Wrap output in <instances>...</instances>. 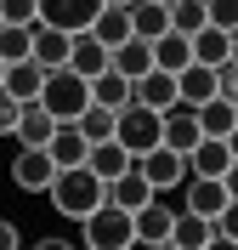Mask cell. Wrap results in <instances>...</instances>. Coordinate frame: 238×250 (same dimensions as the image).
<instances>
[{"label": "cell", "instance_id": "cell-30", "mask_svg": "<svg viewBox=\"0 0 238 250\" xmlns=\"http://www.w3.org/2000/svg\"><path fill=\"white\" fill-rule=\"evenodd\" d=\"M29 40H34V23H0V62L29 57Z\"/></svg>", "mask_w": 238, "mask_h": 250}, {"label": "cell", "instance_id": "cell-4", "mask_svg": "<svg viewBox=\"0 0 238 250\" xmlns=\"http://www.w3.org/2000/svg\"><path fill=\"white\" fill-rule=\"evenodd\" d=\"M113 142H119L130 159L147 154V148L159 142V108H147V103H125V108H113Z\"/></svg>", "mask_w": 238, "mask_h": 250}, {"label": "cell", "instance_id": "cell-29", "mask_svg": "<svg viewBox=\"0 0 238 250\" xmlns=\"http://www.w3.org/2000/svg\"><path fill=\"white\" fill-rule=\"evenodd\" d=\"M74 125H79V137H85V142H102V137H113V108H102V103H85Z\"/></svg>", "mask_w": 238, "mask_h": 250}, {"label": "cell", "instance_id": "cell-1", "mask_svg": "<svg viewBox=\"0 0 238 250\" xmlns=\"http://www.w3.org/2000/svg\"><path fill=\"white\" fill-rule=\"evenodd\" d=\"M46 193H51V210H57V216L85 222L96 205L108 199V182H102L91 165H63V171L51 176V188H46Z\"/></svg>", "mask_w": 238, "mask_h": 250}, {"label": "cell", "instance_id": "cell-24", "mask_svg": "<svg viewBox=\"0 0 238 250\" xmlns=\"http://www.w3.org/2000/svg\"><path fill=\"white\" fill-rule=\"evenodd\" d=\"M85 165H91V171L102 176V182H113V176H119V171L130 165V154H125V148H119L113 137H102V142H91V154H85Z\"/></svg>", "mask_w": 238, "mask_h": 250}, {"label": "cell", "instance_id": "cell-31", "mask_svg": "<svg viewBox=\"0 0 238 250\" xmlns=\"http://www.w3.org/2000/svg\"><path fill=\"white\" fill-rule=\"evenodd\" d=\"M204 23H216V29H238V0H204Z\"/></svg>", "mask_w": 238, "mask_h": 250}, {"label": "cell", "instance_id": "cell-2", "mask_svg": "<svg viewBox=\"0 0 238 250\" xmlns=\"http://www.w3.org/2000/svg\"><path fill=\"white\" fill-rule=\"evenodd\" d=\"M40 103H46V114L57 125H68V120H79V108L91 103V80L85 74H74V68H46V85H40Z\"/></svg>", "mask_w": 238, "mask_h": 250}, {"label": "cell", "instance_id": "cell-18", "mask_svg": "<svg viewBox=\"0 0 238 250\" xmlns=\"http://www.w3.org/2000/svg\"><path fill=\"white\" fill-rule=\"evenodd\" d=\"M0 85H6L17 103H34V97H40V85H46V68H40L34 57H17V62H6Z\"/></svg>", "mask_w": 238, "mask_h": 250}, {"label": "cell", "instance_id": "cell-15", "mask_svg": "<svg viewBox=\"0 0 238 250\" xmlns=\"http://www.w3.org/2000/svg\"><path fill=\"white\" fill-rule=\"evenodd\" d=\"M68 68H74V74H102V68H108V46H102V40H96L91 29H79V34H68Z\"/></svg>", "mask_w": 238, "mask_h": 250}, {"label": "cell", "instance_id": "cell-12", "mask_svg": "<svg viewBox=\"0 0 238 250\" xmlns=\"http://www.w3.org/2000/svg\"><path fill=\"white\" fill-rule=\"evenodd\" d=\"M130 103L170 108V103H176V74H170V68H142V74L130 80Z\"/></svg>", "mask_w": 238, "mask_h": 250}, {"label": "cell", "instance_id": "cell-14", "mask_svg": "<svg viewBox=\"0 0 238 250\" xmlns=\"http://www.w3.org/2000/svg\"><path fill=\"white\" fill-rule=\"evenodd\" d=\"M210 97H216V68H210V62H182V68H176V103H193V108H199Z\"/></svg>", "mask_w": 238, "mask_h": 250}, {"label": "cell", "instance_id": "cell-13", "mask_svg": "<svg viewBox=\"0 0 238 250\" xmlns=\"http://www.w3.org/2000/svg\"><path fill=\"white\" fill-rule=\"evenodd\" d=\"M170 222H176V210H170V205H159V199H147L142 210H130L136 245H170Z\"/></svg>", "mask_w": 238, "mask_h": 250}, {"label": "cell", "instance_id": "cell-11", "mask_svg": "<svg viewBox=\"0 0 238 250\" xmlns=\"http://www.w3.org/2000/svg\"><path fill=\"white\" fill-rule=\"evenodd\" d=\"M187 51H193V62H227V57H238V34L233 29H216V23H204V29H193L187 34Z\"/></svg>", "mask_w": 238, "mask_h": 250}, {"label": "cell", "instance_id": "cell-21", "mask_svg": "<svg viewBox=\"0 0 238 250\" xmlns=\"http://www.w3.org/2000/svg\"><path fill=\"white\" fill-rule=\"evenodd\" d=\"M199 131H204V137H233L238 131V103L233 97H210V103H199Z\"/></svg>", "mask_w": 238, "mask_h": 250}, {"label": "cell", "instance_id": "cell-28", "mask_svg": "<svg viewBox=\"0 0 238 250\" xmlns=\"http://www.w3.org/2000/svg\"><path fill=\"white\" fill-rule=\"evenodd\" d=\"M165 23H170L176 34L204 29V0H165Z\"/></svg>", "mask_w": 238, "mask_h": 250}, {"label": "cell", "instance_id": "cell-22", "mask_svg": "<svg viewBox=\"0 0 238 250\" xmlns=\"http://www.w3.org/2000/svg\"><path fill=\"white\" fill-rule=\"evenodd\" d=\"M29 57L40 62V68H63V62H68V34H63V29H51V23H34Z\"/></svg>", "mask_w": 238, "mask_h": 250}, {"label": "cell", "instance_id": "cell-19", "mask_svg": "<svg viewBox=\"0 0 238 250\" xmlns=\"http://www.w3.org/2000/svg\"><path fill=\"white\" fill-rule=\"evenodd\" d=\"M46 154H51V165L63 171V165H85V154H91V142L79 137V125L68 120V125H57V131H51V142H46Z\"/></svg>", "mask_w": 238, "mask_h": 250}, {"label": "cell", "instance_id": "cell-16", "mask_svg": "<svg viewBox=\"0 0 238 250\" xmlns=\"http://www.w3.org/2000/svg\"><path fill=\"white\" fill-rule=\"evenodd\" d=\"M51 131H57V120L46 114V103H40V97H34V103H23V114H17V125H12V137L23 142V148H46Z\"/></svg>", "mask_w": 238, "mask_h": 250}, {"label": "cell", "instance_id": "cell-26", "mask_svg": "<svg viewBox=\"0 0 238 250\" xmlns=\"http://www.w3.org/2000/svg\"><path fill=\"white\" fill-rule=\"evenodd\" d=\"M170 245H176V250H199V245H210V222L193 216V210H176V222H170Z\"/></svg>", "mask_w": 238, "mask_h": 250}, {"label": "cell", "instance_id": "cell-3", "mask_svg": "<svg viewBox=\"0 0 238 250\" xmlns=\"http://www.w3.org/2000/svg\"><path fill=\"white\" fill-rule=\"evenodd\" d=\"M79 245H85V250H130V245H136L130 210H119L113 199H102L91 216L79 222Z\"/></svg>", "mask_w": 238, "mask_h": 250}, {"label": "cell", "instance_id": "cell-27", "mask_svg": "<svg viewBox=\"0 0 238 250\" xmlns=\"http://www.w3.org/2000/svg\"><path fill=\"white\" fill-rule=\"evenodd\" d=\"M91 34H96V40H102V46H119V40H125V34H130V17H125V6H102V12H96L91 17Z\"/></svg>", "mask_w": 238, "mask_h": 250}, {"label": "cell", "instance_id": "cell-34", "mask_svg": "<svg viewBox=\"0 0 238 250\" xmlns=\"http://www.w3.org/2000/svg\"><path fill=\"white\" fill-rule=\"evenodd\" d=\"M17 239H23V233H17L12 222H0V250H12V245H17Z\"/></svg>", "mask_w": 238, "mask_h": 250}, {"label": "cell", "instance_id": "cell-9", "mask_svg": "<svg viewBox=\"0 0 238 250\" xmlns=\"http://www.w3.org/2000/svg\"><path fill=\"white\" fill-rule=\"evenodd\" d=\"M51 176H57V165H51L46 148H17V159H12V188L17 193H46Z\"/></svg>", "mask_w": 238, "mask_h": 250}, {"label": "cell", "instance_id": "cell-6", "mask_svg": "<svg viewBox=\"0 0 238 250\" xmlns=\"http://www.w3.org/2000/svg\"><path fill=\"white\" fill-rule=\"evenodd\" d=\"M130 165L153 182V193H170V188H182V176H187V159L176 154V148H165V142H153V148H147V154H136Z\"/></svg>", "mask_w": 238, "mask_h": 250}, {"label": "cell", "instance_id": "cell-17", "mask_svg": "<svg viewBox=\"0 0 238 250\" xmlns=\"http://www.w3.org/2000/svg\"><path fill=\"white\" fill-rule=\"evenodd\" d=\"M108 199L119 205V210H142V205H147V199H159V193H153V182H147L136 165H125V171L108 182Z\"/></svg>", "mask_w": 238, "mask_h": 250}, {"label": "cell", "instance_id": "cell-10", "mask_svg": "<svg viewBox=\"0 0 238 250\" xmlns=\"http://www.w3.org/2000/svg\"><path fill=\"white\" fill-rule=\"evenodd\" d=\"M187 176H233V137H199L187 148Z\"/></svg>", "mask_w": 238, "mask_h": 250}, {"label": "cell", "instance_id": "cell-23", "mask_svg": "<svg viewBox=\"0 0 238 250\" xmlns=\"http://www.w3.org/2000/svg\"><path fill=\"white\" fill-rule=\"evenodd\" d=\"M91 103H102V108H125V103H130V80L119 74V68L91 74Z\"/></svg>", "mask_w": 238, "mask_h": 250}, {"label": "cell", "instance_id": "cell-7", "mask_svg": "<svg viewBox=\"0 0 238 250\" xmlns=\"http://www.w3.org/2000/svg\"><path fill=\"white\" fill-rule=\"evenodd\" d=\"M102 12V0H34V23H51L63 34L91 29V17Z\"/></svg>", "mask_w": 238, "mask_h": 250}, {"label": "cell", "instance_id": "cell-5", "mask_svg": "<svg viewBox=\"0 0 238 250\" xmlns=\"http://www.w3.org/2000/svg\"><path fill=\"white\" fill-rule=\"evenodd\" d=\"M182 188H187V205L182 210H193V216H221V210H233V176H182Z\"/></svg>", "mask_w": 238, "mask_h": 250}, {"label": "cell", "instance_id": "cell-33", "mask_svg": "<svg viewBox=\"0 0 238 250\" xmlns=\"http://www.w3.org/2000/svg\"><path fill=\"white\" fill-rule=\"evenodd\" d=\"M17 114H23V103H17V97L6 91V85H0V137H6V131L17 125Z\"/></svg>", "mask_w": 238, "mask_h": 250}, {"label": "cell", "instance_id": "cell-32", "mask_svg": "<svg viewBox=\"0 0 238 250\" xmlns=\"http://www.w3.org/2000/svg\"><path fill=\"white\" fill-rule=\"evenodd\" d=\"M0 23H34V0H0Z\"/></svg>", "mask_w": 238, "mask_h": 250}, {"label": "cell", "instance_id": "cell-8", "mask_svg": "<svg viewBox=\"0 0 238 250\" xmlns=\"http://www.w3.org/2000/svg\"><path fill=\"white\" fill-rule=\"evenodd\" d=\"M204 137L199 131V114H193V103H170V108H159V142L165 148H176V154L187 159V148Z\"/></svg>", "mask_w": 238, "mask_h": 250}, {"label": "cell", "instance_id": "cell-35", "mask_svg": "<svg viewBox=\"0 0 238 250\" xmlns=\"http://www.w3.org/2000/svg\"><path fill=\"white\" fill-rule=\"evenodd\" d=\"M102 6H130V0H102Z\"/></svg>", "mask_w": 238, "mask_h": 250}, {"label": "cell", "instance_id": "cell-25", "mask_svg": "<svg viewBox=\"0 0 238 250\" xmlns=\"http://www.w3.org/2000/svg\"><path fill=\"white\" fill-rule=\"evenodd\" d=\"M153 46V68H182V62H193V51H187V34H176V29H165V34H153L147 40Z\"/></svg>", "mask_w": 238, "mask_h": 250}, {"label": "cell", "instance_id": "cell-20", "mask_svg": "<svg viewBox=\"0 0 238 250\" xmlns=\"http://www.w3.org/2000/svg\"><path fill=\"white\" fill-rule=\"evenodd\" d=\"M108 68H119L125 80H136L142 68H153V46H147L142 34H125V40L108 51Z\"/></svg>", "mask_w": 238, "mask_h": 250}, {"label": "cell", "instance_id": "cell-36", "mask_svg": "<svg viewBox=\"0 0 238 250\" xmlns=\"http://www.w3.org/2000/svg\"><path fill=\"white\" fill-rule=\"evenodd\" d=\"M0 74H6V62H0Z\"/></svg>", "mask_w": 238, "mask_h": 250}]
</instances>
